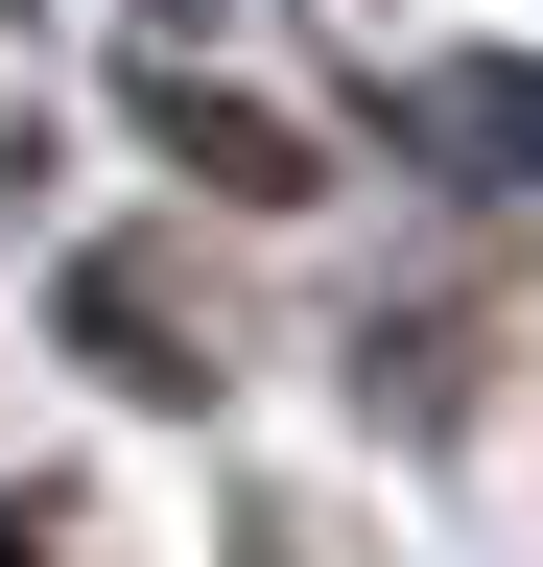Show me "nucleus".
<instances>
[{
  "mask_svg": "<svg viewBox=\"0 0 543 567\" xmlns=\"http://www.w3.org/2000/svg\"><path fill=\"white\" fill-rule=\"evenodd\" d=\"M72 331L118 354V379H213V331H189V284H166V260H72Z\"/></svg>",
  "mask_w": 543,
  "mask_h": 567,
  "instance_id": "f257e3e1",
  "label": "nucleus"
},
{
  "mask_svg": "<svg viewBox=\"0 0 543 567\" xmlns=\"http://www.w3.org/2000/svg\"><path fill=\"white\" fill-rule=\"evenodd\" d=\"M0 567H48V544H0Z\"/></svg>",
  "mask_w": 543,
  "mask_h": 567,
  "instance_id": "f03ea898",
  "label": "nucleus"
}]
</instances>
